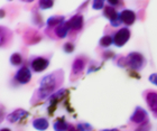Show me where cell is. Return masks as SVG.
Wrapping results in <instances>:
<instances>
[{"label": "cell", "instance_id": "cell-10", "mask_svg": "<svg viewBox=\"0 0 157 131\" xmlns=\"http://www.w3.org/2000/svg\"><path fill=\"white\" fill-rule=\"evenodd\" d=\"M85 66H86V59H85L84 57H82V56L76 57L72 63V69H71L72 77L80 75V74L84 71Z\"/></svg>", "mask_w": 157, "mask_h": 131}, {"label": "cell", "instance_id": "cell-28", "mask_svg": "<svg viewBox=\"0 0 157 131\" xmlns=\"http://www.w3.org/2000/svg\"><path fill=\"white\" fill-rule=\"evenodd\" d=\"M100 131H120L118 128H112V129H103V130H100Z\"/></svg>", "mask_w": 157, "mask_h": 131}, {"label": "cell", "instance_id": "cell-14", "mask_svg": "<svg viewBox=\"0 0 157 131\" xmlns=\"http://www.w3.org/2000/svg\"><path fill=\"white\" fill-rule=\"evenodd\" d=\"M66 93H67V90H66V88H59V91H56L54 94L51 95L48 98L49 105H56V107H57V103L65 96Z\"/></svg>", "mask_w": 157, "mask_h": 131}, {"label": "cell", "instance_id": "cell-29", "mask_svg": "<svg viewBox=\"0 0 157 131\" xmlns=\"http://www.w3.org/2000/svg\"><path fill=\"white\" fill-rule=\"evenodd\" d=\"M0 131H11V129L9 128H1V130Z\"/></svg>", "mask_w": 157, "mask_h": 131}, {"label": "cell", "instance_id": "cell-18", "mask_svg": "<svg viewBox=\"0 0 157 131\" xmlns=\"http://www.w3.org/2000/svg\"><path fill=\"white\" fill-rule=\"evenodd\" d=\"M111 45H113V36H110V35H105L102 36L99 40V46L102 47V48H108Z\"/></svg>", "mask_w": 157, "mask_h": 131}, {"label": "cell", "instance_id": "cell-22", "mask_svg": "<svg viewBox=\"0 0 157 131\" xmlns=\"http://www.w3.org/2000/svg\"><path fill=\"white\" fill-rule=\"evenodd\" d=\"M63 51L66 54H72L74 51H75V45L72 43V42H67L63 45Z\"/></svg>", "mask_w": 157, "mask_h": 131}, {"label": "cell", "instance_id": "cell-3", "mask_svg": "<svg viewBox=\"0 0 157 131\" xmlns=\"http://www.w3.org/2000/svg\"><path fill=\"white\" fill-rule=\"evenodd\" d=\"M103 17H105L109 20V23L112 27H119L121 25V19H120V13H118L116 8L111 6H105L103 11H102Z\"/></svg>", "mask_w": 157, "mask_h": 131}, {"label": "cell", "instance_id": "cell-1", "mask_svg": "<svg viewBox=\"0 0 157 131\" xmlns=\"http://www.w3.org/2000/svg\"><path fill=\"white\" fill-rule=\"evenodd\" d=\"M63 79H64L63 71H59V69L44 76L39 82V88L36 92L37 99L44 100L46 98H49L56 91H59V88L62 84Z\"/></svg>", "mask_w": 157, "mask_h": 131}, {"label": "cell", "instance_id": "cell-9", "mask_svg": "<svg viewBox=\"0 0 157 131\" xmlns=\"http://www.w3.org/2000/svg\"><path fill=\"white\" fill-rule=\"evenodd\" d=\"M145 100L148 108L151 109V113L154 114L155 118H157V92L147 91L145 93Z\"/></svg>", "mask_w": 157, "mask_h": 131}, {"label": "cell", "instance_id": "cell-15", "mask_svg": "<svg viewBox=\"0 0 157 131\" xmlns=\"http://www.w3.org/2000/svg\"><path fill=\"white\" fill-rule=\"evenodd\" d=\"M65 17L64 16H59V15H55V16H52L49 17L48 19H47V27L48 28H56V27H59V25H62V24L65 23Z\"/></svg>", "mask_w": 157, "mask_h": 131}, {"label": "cell", "instance_id": "cell-21", "mask_svg": "<svg viewBox=\"0 0 157 131\" xmlns=\"http://www.w3.org/2000/svg\"><path fill=\"white\" fill-rule=\"evenodd\" d=\"M78 131H93V127L88 122H80L76 125Z\"/></svg>", "mask_w": 157, "mask_h": 131}, {"label": "cell", "instance_id": "cell-4", "mask_svg": "<svg viewBox=\"0 0 157 131\" xmlns=\"http://www.w3.org/2000/svg\"><path fill=\"white\" fill-rule=\"evenodd\" d=\"M131 36V32L128 27H124L117 32V33L113 35V45L118 48L122 47L124 45L128 43V40L130 39Z\"/></svg>", "mask_w": 157, "mask_h": 131}, {"label": "cell", "instance_id": "cell-6", "mask_svg": "<svg viewBox=\"0 0 157 131\" xmlns=\"http://www.w3.org/2000/svg\"><path fill=\"white\" fill-rule=\"evenodd\" d=\"M49 59L46 57H35L30 62V69L34 73H42L49 66Z\"/></svg>", "mask_w": 157, "mask_h": 131}, {"label": "cell", "instance_id": "cell-8", "mask_svg": "<svg viewBox=\"0 0 157 131\" xmlns=\"http://www.w3.org/2000/svg\"><path fill=\"white\" fill-rule=\"evenodd\" d=\"M83 25H84V18L80 13L74 15L69 20H66V26H67V28L70 30L78 32V30H81L83 28Z\"/></svg>", "mask_w": 157, "mask_h": 131}, {"label": "cell", "instance_id": "cell-5", "mask_svg": "<svg viewBox=\"0 0 157 131\" xmlns=\"http://www.w3.org/2000/svg\"><path fill=\"white\" fill-rule=\"evenodd\" d=\"M130 122L135 123V125H144L146 122H148V112L145 110L144 108H141L139 105H137L134 110V113L130 115Z\"/></svg>", "mask_w": 157, "mask_h": 131}, {"label": "cell", "instance_id": "cell-17", "mask_svg": "<svg viewBox=\"0 0 157 131\" xmlns=\"http://www.w3.org/2000/svg\"><path fill=\"white\" fill-rule=\"evenodd\" d=\"M69 32L70 29L67 28V26H66V21L64 24H62V25H59V27H56L55 29H54V33H55V35L59 38H65L67 35H69Z\"/></svg>", "mask_w": 157, "mask_h": 131}, {"label": "cell", "instance_id": "cell-27", "mask_svg": "<svg viewBox=\"0 0 157 131\" xmlns=\"http://www.w3.org/2000/svg\"><path fill=\"white\" fill-rule=\"evenodd\" d=\"M67 131H78V127H76V125H72V123H70L69 130H67Z\"/></svg>", "mask_w": 157, "mask_h": 131}, {"label": "cell", "instance_id": "cell-13", "mask_svg": "<svg viewBox=\"0 0 157 131\" xmlns=\"http://www.w3.org/2000/svg\"><path fill=\"white\" fill-rule=\"evenodd\" d=\"M32 125L37 131H45L49 128V121L46 118L40 117V118L34 119L33 122H32Z\"/></svg>", "mask_w": 157, "mask_h": 131}, {"label": "cell", "instance_id": "cell-25", "mask_svg": "<svg viewBox=\"0 0 157 131\" xmlns=\"http://www.w3.org/2000/svg\"><path fill=\"white\" fill-rule=\"evenodd\" d=\"M107 2H108L109 6L113 7V8H116V7H119V6H121V5H122V1H119V0H108Z\"/></svg>", "mask_w": 157, "mask_h": 131}, {"label": "cell", "instance_id": "cell-2", "mask_svg": "<svg viewBox=\"0 0 157 131\" xmlns=\"http://www.w3.org/2000/svg\"><path fill=\"white\" fill-rule=\"evenodd\" d=\"M126 63H127V67H130L131 71L139 72L147 64V61L141 53L130 52L126 56Z\"/></svg>", "mask_w": 157, "mask_h": 131}, {"label": "cell", "instance_id": "cell-7", "mask_svg": "<svg viewBox=\"0 0 157 131\" xmlns=\"http://www.w3.org/2000/svg\"><path fill=\"white\" fill-rule=\"evenodd\" d=\"M15 80L19 84H28L32 80V71L27 66H21L15 74Z\"/></svg>", "mask_w": 157, "mask_h": 131}, {"label": "cell", "instance_id": "cell-12", "mask_svg": "<svg viewBox=\"0 0 157 131\" xmlns=\"http://www.w3.org/2000/svg\"><path fill=\"white\" fill-rule=\"evenodd\" d=\"M29 115V112L24 110V109H16L13 110V112H10L9 114L7 115V121L10 122V123H16V122L20 121L23 118L25 117H28Z\"/></svg>", "mask_w": 157, "mask_h": 131}, {"label": "cell", "instance_id": "cell-24", "mask_svg": "<svg viewBox=\"0 0 157 131\" xmlns=\"http://www.w3.org/2000/svg\"><path fill=\"white\" fill-rule=\"evenodd\" d=\"M135 131H151V125H149V122H146L144 125H138Z\"/></svg>", "mask_w": 157, "mask_h": 131}, {"label": "cell", "instance_id": "cell-20", "mask_svg": "<svg viewBox=\"0 0 157 131\" xmlns=\"http://www.w3.org/2000/svg\"><path fill=\"white\" fill-rule=\"evenodd\" d=\"M53 6H54V1L53 0H40V1H38L39 9L42 10L51 9Z\"/></svg>", "mask_w": 157, "mask_h": 131}, {"label": "cell", "instance_id": "cell-19", "mask_svg": "<svg viewBox=\"0 0 157 131\" xmlns=\"http://www.w3.org/2000/svg\"><path fill=\"white\" fill-rule=\"evenodd\" d=\"M9 62L13 66H20L24 62L23 56L20 53H13L9 58Z\"/></svg>", "mask_w": 157, "mask_h": 131}, {"label": "cell", "instance_id": "cell-26", "mask_svg": "<svg viewBox=\"0 0 157 131\" xmlns=\"http://www.w3.org/2000/svg\"><path fill=\"white\" fill-rule=\"evenodd\" d=\"M148 81H149L151 84H154V85L157 86V73H153V74H151L149 77H148Z\"/></svg>", "mask_w": 157, "mask_h": 131}, {"label": "cell", "instance_id": "cell-11", "mask_svg": "<svg viewBox=\"0 0 157 131\" xmlns=\"http://www.w3.org/2000/svg\"><path fill=\"white\" fill-rule=\"evenodd\" d=\"M120 19L121 24H124L126 26H131L134 25L136 19H137V16H136V13L131 9H124L122 11H120Z\"/></svg>", "mask_w": 157, "mask_h": 131}, {"label": "cell", "instance_id": "cell-23", "mask_svg": "<svg viewBox=\"0 0 157 131\" xmlns=\"http://www.w3.org/2000/svg\"><path fill=\"white\" fill-rule=\"evenodd\" d=\"M105 1L103 0H94L93 2H92V8L94 10H103L105 7Z\"/></svg>", "mask_w": 157, "mask_h": 131}, {"label": "cell", "instance_id": "cell-16", "mask_svg": "<svg viewBox=\"0 0 157 131\" xmlns=\"http://www.w3.org/2000/svg\"><path fill=\"white\" fill-rule=\"evenodd\" d=\"M69 125L70 123L65 121V118L62 117V118H57L53 123V129L54 131H67L69 130Z\"/></svg>", "mask_w": 157, "mask_h": 131}]
</instances>
